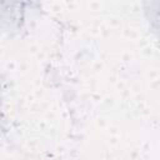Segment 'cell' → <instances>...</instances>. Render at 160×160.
Masks as SVG:
<instances>
[{
  "instance_id": "6da1fadb",
  "label": "cell",
  "mask_w": 160,
  "mask_h": 160,
  "mask_svg": "<svg viewBox=\"0 0 160 160\" xmlns=\"http://www.w3.org/2000/svg\"><path fill=\"white\" fill-rule=\"evenodd\" d=\"M148 2V10L150 12V21L156 29V31L160 34V0H146Z\"/></svg>"
}]
</instances>
